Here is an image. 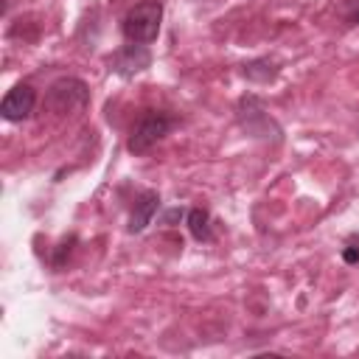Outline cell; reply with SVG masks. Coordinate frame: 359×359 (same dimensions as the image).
<instances>
[{"mask_svg":"<svg viewBox=\"0 0 359 359\" xmlns=\"http://www.w3.org/2000/svg\"><path fill=\"white\" fill-rule=\"evenodd\" d=\"M73 247H76V236H67L59 247H56V255L50 258V264H53V269H62L65 266V261L70 258V252H73Z\"/></svg>","mask_w":359,"mask_h":359,"instance_id":"obj_10","label":"cell"},{"mask_svg":"<svg viewBox=\"0 0 359 359\" xmlns=\"http://www.w3.org/2000/svg\"><path fill=\"white\" fill-rule=\"evenodd\" d=\"M160 22H163V3L160 0H143V3H137L126 11V17L121 22V31L129 42L149 45V42L157 39Z\"/></svg>","mask_w":359,"mask_h":359,"instance_id":"obj_1","label":"cell"},{"mask_svg":"<svg viewBox=\"0 0 359 359\" xmlns=\"http://www.w3.org/2000/svg\"><path fill=\"white\" fill-rule=\"evenodd\" d=\"M177 126V118L171 112H160V109H146L137 123L132 126L129 132V140H126V149L132 154H143L149 151L154 143H160L171 129Z\"/></svg>","mask_w":359,"mask_h":359,"instance_id":"obj_2","label":"cell"},{"mask_svg":"<svg viewBox=\"0 0 359 359\" xmlns=\"http://www.w3.org/2000/svg\"><path fill=\"white\" fill-rule=\"evenodd\" d=\"M345 20H348L351 25L359 22V3H356V0H345Z\"/></svg>","mask_w":359,"mask_h":359,"instance_id":"obj_12","label":"cell"},{"mask_svg":"<svg viewBox=\"0 0 359 359\" xmlns=\"http://www.w3.org/2000/svg\"><path fill=\"white\" fill-rule=\"evenodd\" d=\"M188 230L196 241H213V227H210V213L205 208H191L188 210Z\"/></svg>","mask_w":359,"mask_h":359,"instance_id":"obj_8","label":"cell"},{"mask_svg":"<svg viewBox=\"0 0 359 359\" xmlns=\"http://www.w3.org/2000/svg\"><path fill=\"white\" fill-rule=\"evenodd\" d=\"M34 104H36V90L31 84H14L6 98L0 101V115L11 123L17 121H25L31 112H34Z\"/></svg>","mask_w":359,"mask_h":359,"instance_id":"obj_6","label":"cell"},{"mask_svg":"<svg viewBox=\"0 0 359 359\" xmlns=\"http://www.w3.org/2000/svg\"><path fill=\"white\" fill-rule=\"evenodd\" d=\"M149 65H151V53H149V48L140 45V42H129V45H123L121 50H115V53L109 56V70H115V73L123 76V79H129V76L146 70Z\"/></svg>","mask_w":359,"mask_h":359,"instance_id":"obj_5","label":"cell"},{"mask_svg":"<svg viewBox=\"0 0 359 359\" xmlns=\"http://www.w3.org/2000/svg\"><path fill=\"white\" fill-rule=\"evenodd\" d=\"M241 76L250 79V81H269V79L278 76V65L269 62V59H252V62L241 65Z\"/></svg>","mask_w":359,"mask_h":359,"instance_id":"obj_9","label":"cell"},{"mask_svg":"<svg viewBox=\"0 0 359 359\" xmlns=\"http://www.w3.org/2000/svg\"><path fill=\"white\" fill-rule=\"evenodd\" d=\"M342 261L345 264H359V238H348V244L342 247Z\"/></svg>","mask_w":359,"mask_h":359,"instance_id":"obj_11","label":"cell"},{"mask_svg":"<svg viewBox=\"0 0 359 359\" xmlns=\"http://www.w3.org/2000/svg\"><path fill=\"white\" fill-rule=\"evenodd\" d=\"M157 210H160V194L157 191H140L135 205H132V213H129V233L146 230Z\"/></svg>","mask_w":359,"mask_h":359,"instance_id":"obj_7","label":"cell"},{"mask_svg":"<svg viewBox=\"0 0 359 359\" xmlns=\"http://www.w3.org/2000/svg\"><path fill=\"white\" fill-rule=\"evenodd\" d=\"M90 101V90L81 79H73V76H65V79H56L48 90V107L59 115L65 112H73V109H84Z\"/></svg>","mask_w":359,"mask_h":359,"instance_id":"obj_4","label":"cell"},{"mask_svg":"<svg viewBox=\"0 0 359 359\" xmlns=\"http://www.w3.org/2000/svg\"><path fill=\"white\" fill-rule=\"evenodd\" d=\"M236 115H238L241 129L250 137H261V140H269L272 137V140H280V126L269 118V112H266V107H264V101L258 95H244L238 101Z\"/></svg>","mask_w":359,"mask_h":359,"instance_id":"obj_3","label":"cell"}]
</instances>
